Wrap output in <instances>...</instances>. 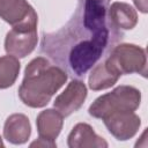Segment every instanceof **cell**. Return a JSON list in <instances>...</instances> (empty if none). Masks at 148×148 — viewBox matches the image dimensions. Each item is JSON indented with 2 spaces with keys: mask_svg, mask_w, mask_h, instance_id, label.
<instances>
[{
  "mask_svg": "<svg viewBox=\"0 0 148 148\" xmlns=\"http://www.w3.org/2000/svg\"><path fill=\"white\" fill-rule=\"evenodd\" d=\"M109 0H81L61 30L44 35L42 50L75 76H84L119 38L111 23Z\"/></svg>",
  "mask_w": 148,
  "mask_h": 148,
  "instance_id": "obj_1",
  "label": "cell"
},
{
  "mask_svg": "<svg viewBox=\"0 0 148 148\" xmlns=\"http://www.w3.org/2000/svg\"><path fill=\"white\" fill-rule=\"evenodd\" d=\"M67 79L65 69L52 65L45 57H36L25 66L18 97L30 108H44Z\"/></svg>",
  "mask_w": 148,
  "mask_h": 148,
  "instance_id": "obj_2",
  "label": "cell"
},
{
  "mask_svg": "<svg viewBox=\"0 0 148 148\" xmlns=\"http://www.w3.org/2000/svg\"><path fill=\"white\" fill-rule=\"evenodd\" d=\"M141 103V91L133 86H118L111 92L97 97L89 106L91 117L103 119L116 111H135Z\"/></svg>",
  "mask_w": 148,
  "mask_h": 148,
  "instance_id": "obj_3",
  "label": "cell"
},
{
  "mask_svg": "<svg viewBox=\"0 0 148 148\" xmlns=\"http://www.w3.org/2000/svg\"><path fill=\"white\" fill-rule=\"evenodd\" d=\"M104 62L119 76L133 73L141 74L142 76L147 74L146 50L135 44L121 43L113 46Z\"/></svg>",
  "mask_w": 148,
  "mask_h": 148,
  "instance_id": "obj_4",
  "label": "cell"
},
{
  "mask_svg": "<svg viewBox=\"0 0 148 148\" xmlns=\"http://www.w3.org/2000/svg\"><path fill=\"white\" fill-rule=\"evenodd\" d=\"M0 17L13 29H37V13L27 0H0Z\"/></svg>",
  "mask_w": 148,
  "mask_h": 148,
  "instance_id": "obj_5",
  "label": "cell"
},
{
  "mask_svg": "<svg viewBox=\"0 0 148 148\" xmlns=\"http://www.w3.org/2000/svg\"><path fill=\"white\" fill-rule=\"evenodd\" d=\"M109 133L118 141H126L132 139L140 128L141 119L134 111H116L103 119Z\"/></svg>",
  "mask_w": 148,
  "mask_h": 148,
  "instance_id": "obj_6",
  "label": "cell"
},
{
  "mask_svg": "<svg viewBox=\"0 0 148 148\" xmlns=\"http://www.w3.org/2000/svg\"><path fill=\"white\" fill-rule=\"evenodd\" d=\"M87 95L88 91L83 81L72 80L67 84L65 90L56 97L53 106L62 114V117H68L73 112H76L83 105Z\"/></svg>",
  "mask_w": 148,
  "mask_h": 148,
  "instance_id": "obj_7",
  "label": "cell"
},
{
  "mask_svg": "<svg viewBox=\"0 0 148 148\" xmlns=\"http://www.w3.org/2000/svg\"><path fill=\"white\" fill-rule=\"evenodd\" d=\"M38 36L36 30L10 29L5 38V51L17 59L25 58L37 46Z\"/></svg>",
  "mask_w": 148,
  "mask_h": 148,
  "instance_id": "obj_8",
  "label": "cell"
},
{
  "mask_svg": "<svg viewBox=\"0 0 148 148\" xmlns=\"http://www.w3.org/2000/svg\"><path fill=\"white\" fill-rule=\"evenodd\" d=\"M67 145L69 148H106L109 146L87 123H79L72 128L67 138Z\"/></svg>",
  "mask_w": 148,
  "mask_h": 148,
  "instance_id": "obj_9",
  "label": "cell"
},
{
  "mask_svg": "<svg viewBox=\"0 0 148 148\" xmlns=\"http://www.w3.org/2000/svg\"><path fill=\"white\" fill-rule=\"evenodd\" d=\"M31 134L29 118L23 113L10 114L3 125V138L13 145H23Z\"/></svg>",
  "mask_w": 148,
  "mask_h": 148,
  "instance_id": "obj_10",
  "label": "cell"
},
{
  "mask_svg": "<svg viewBox=\"0 0 148 148\" xmlns=\"http://www.w3.org/2000/svg\"><path fill=\"white\" fill-rule=\"evenodd\" d=\"M62 125L64 117L56 109H46L40 111L36 118L38 136L52 142H56V139L62 130Z\"/></svg>",
  "mask_w": 148,
  "mask_h": 148,
  "instance_id": "obj_11",
  "label": "cell"
},
{
  "mask_svg": "<svg viewBox=\"0 0 148 148\" xmlns=\"http://www.w3.org/2000/svg\"><path fill=\"white\" fill-rule=\"evenodd\" d=\"M108 15L111 23L121 30H131L138 23V13L136 10L126 2H112L109 6Z\"/></svg>",
  "mask_w": 148,
  "mask_h": 148,
  "instance_id": "obj_12",
  "label": "cell"
},
{
  "mask_svg": "<svg viewBox=\"0 0 148 148\" xmlns=\"http://www.w3.org/2000/svg\"><path fill=\"white\" fill-rule=\"evenodd\" d=\"M119 77L120 76L116 74L112 69H110L103 61L91 68V72L88 77V86L94 91L104 90L114 86Z\"/></svg>",
  "mask_w": 148,
  "mask_h": 148,
  "instance_id": "obj_13",
  "label": "cell"
},
{
  "mask_svg": "<svg viewBox=\"0 0 148 148\" xmlns=\"http://www.w3.org/2000/svg\"><path fill=\"white\" fill-rule=\"evenodd\" d=\"M21 69V64L17 58L7 54L0 57V89H7L12 87Z\"/></svg>",
  "mask_w": 148,
  "mask_h": 148,
  "instance_id": "obj_14",
  "label": "cell"
},
{
  "mask_svg": "<svg viewBox=\"0 0 148 148\" xmlns=\"http://www.w3.org/2000/svg\"><path fill=\"white\" fill-rule=\"evenodd\" d=\"M36 146L37 147H52V148H54V147H57V143L49 141V140H45V139H42V138H38V140L34 141L30 145V147H36Z\"/></svg>",
  "mask_w": 148,
  "mask_h": 148,
  "instance_id": "obj_15",
  "label": "cell"
},
{
  "mask_svg": "<svg viewBox=\"0 0 148 148\" xmlns=\"http://www.w3.org/2000/svg\"><path fill=\"white\" fill-rule=\"evenodd\" d=\"M136 8H139L142 13H147V0H133Z\"/></svg>",
  "mask_w": 148,
  "mask_h": 148,
  "instance_id": "obj_16",
  "label": "cell"
},
{
  "mask_svg": "<svg viewBox=\"0 0 148 148\" xmlns=\"http://www.w3.org/2000/svg\"><path fill=\"white\" fill-rule=\"evenodd\" d=\"M5 147V145H3V141H2V138L0 136V148H3Z\"/></svg>",
  "mask_w": 148,
  "mask_h": 148,
  "instance_id": "obj_17",
  "label": "cell"
}]
</instances>
